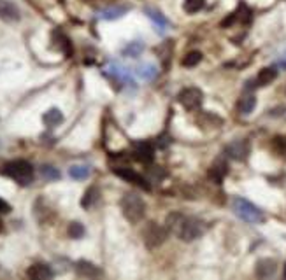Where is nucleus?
<instances>
[{"label": "nucleus", "instance_id": "13", "mask_svg": "<svg viewBox=\"0 0 286 280\" xmlns=\"http://www.w3.org/2000/svg\"><path fill=\"white\" fill-rule=\"evenodd\" d=\"M136 160L143 163H149L153 160V146L149 142H137L136 144Z\"/></svg>", "mask_w": 286, "mask_h": 280}, {"label": "nucleus", "instance_id": "8", "mask_svg": "<svg viewBox=\"0 0 286 280\" xmlns=\"http://www.w3.org/2000/svg\"><path fill=\"white\" fill-rule=\"evenodd\" d=\"M225 153L232 158V160L240 161V160H244V158L247 156V153H249V144H247L246 140H236V142L228 144Z\"/></svg>", "mask_w": 286, "mask_h": 280}, {"label": "nucleus", "instance_id": "1", "mask_svg": "<svg viewBox=\"0 0 286 280\" xmlns=\"http://www.w3.org/2000/svg\"><path fill=\"white\" fill-rule=\"evenodd\" d=\"M167 228L170 233H174L183 242H193L205 231L202 221L185 214H170L167 219Z\"/></svg>", "mask_w": 286, "mask_h": 280}, {"label": "nucleus", "instance_id": "23", "mask_svg": "<svg viewBox=\"0 0 286 280\" xmlns=\"http://www.w3.org/2000/svg\"><path fill=\"white\" fill-rule=\"evenodd\" d=\"M143 49H144V44L137 40V42H130V44H128V46H125L121 53H123L125 56L134 58V56H139V54L143 53Z\"/></svg>", "mask_w": 286, "mask_h": 280}, {"label": "nucleus", "instance_id": "19", "mask_svg": "<svg viewBox=\"0 0 286 280\" xmlns=\"http://www.w3.org/2000/svg\"><path fill=\"white\" fill-rule=\"evenodd\" d=\"M276 272V261L272 259H262L256 265V275L258 277H272Z\"/></svg>", "mask_w": 286, "mask_h": 280}, {"label": "nucleus", "instance_id": "30", "mask_svg": "<svg viewBox=\"0 0 286 280\" xmlns=\"http://www.w3.org/2000/svg\"><path fill=\"white\" fill-rule=\"evenodd\" d=\"M279 67H281V69H286V58H283L281 62H279Z\"/></svg>", "mask_w": 286, "mask_h": 280}, {"label": "nucleus", "instance_id": "2", "mask_svg": "<svg viewBox=\"0 0 286 280\" xmlns=\"http://www.w3.org/2000/svg\"><path fill=\"white\" fill-rule=\"evenodd\" d=\"M121 212H123L125 219L130 223H139L141 219L146 214V205H144L143 198L136 193H127L121 198Z\"/></svg>", "mask_w": 286, "mask_h": 280}, {"label": "nucleus", "instance_id": "27", "mask_svg": "<svg viewBox=\"0 0 286 280\" xmlns=\"http://www.w3.org/2000/svg\"><path fill=\"white\" fill-rule=\"evenodd\" d=\"M183 7L188 14H193V12H198L204 7V0H185Z\"/></svg>", "mask_w": 286, "mask_h": 280}, {"label": "nucleus", "instance_id": "12", "mask_svg": "<svg viewBox=\"0 0 286 280\" xmlns=\"http://www.w3.org/2000/svg\"><path fill=\"white\" fill-rule=\"evenodd\" d=\"M27 275L34 280H46V279H51V277H53V270H51L48 265L37 263V265H32L30 268H28Z\"/></svg>", "mask_w": 286, "mask_h": 280}, {"label": "nucleus", "instance_id": "3", "mask_svg": "<svg viewBox=\"0 0 286 280\" xmlns=\"http://www.w3.org/2000/svg\"><path fill=\"white\" fill-rule=\"evenodd\" d=\"M4 173L14 179L18 184H30L34 179V166L23 160H16L4 166Z\"/></svg>", "mask_w": 286, "mask_h": 280}, {"label": "nucleus", "instance_id": "26", "mask_svg": "<svg viewBox=\"0 0 286 280\" xmlns=\"http://www.w3.org/2000/svg\"><path fill=\"white\" fill-rule=\"evenodd\" d=\"M67 233H69L70 238L78 240V238L85 237V226H83L81 223H70V224H69V230H67Z\"/></svg>", "mask_w": 286, "mask_h": 280}, {"label": "nucleus", "instance_id": "5", "mask_svg": "<svg viewBox=\"0 0 286 280\" xmlns=\"http://www.w3.org/2000/svg\"><path fill=\"white\" fill-rule=\"evenodd\" d=\"M179 104L186 109V111H197L202 105V100H204V95L198 88H185L181 93L178 95Z\"/></svg>", "mask_w": 286, "mask_h": 280}, {"label": "nucleus", "instance_id": "7", "mask_svg": "<svg viewBox=\"0 0 286 280\" xmlns=\"http://www.w3.org/2000/svg\"><path fill=\"white\" fill-rule=\"evenodd\" d=\"M165 237H167V233L162 226L151 223L149 228L146 230V245L149 247V249H155V247H158L160 243L165 242Z\"/></svg>", "mask_w": 286, "mask_h": 280}, {"label": "nucleus", "instance_id": "25", "mask_svg": "<svg viewBox=\"0 0 286 280\" xmlns=\"http://www.w3.org/2000/svg\"><path fill=\"white\" fill-rule=\"evenodd\" d=\"M227 173V163H223V161H218L216 165L211 168V172H209V175L213 177L214 181L216 182H220L221 179H223V175Z\"/></svg>", "mask_w": 286, "mask_h": 280}, {"label": "nucleus", "instance_id": "21", "mask_svg": "<svg viewBox=\"0 0 286 280\" xmlns=\"http://www.w3.org/2000/svg\"><path fill=\"white\" fill-rule=\"evenodd\" d=\"M276 76H278V70L276 69H263L262 72L258 74V79H256V82H258L260 86H267L271 84L272 81L276 79Z\"/></svg>", "mask_w": 286, "mask_h": 280}, {"label": "nucleus", "instance_id": "31", "mask_svg": "<svg viewBox=\"0 0 286 280\" xmlns=\"http://www.w3.org/2000/svg\"><path fill=\"white\" fill-rule=\"evenodd\" d=\"M285 277H286V268H285Z\"/></svg>", "mask_w": 286, "mask_h": 280}, {"label": "nucleus", "instance_id": "15", "mask_svg": "<svg viewBox=\"0 0 286 280\" xmlns=\"http://www.w3.org/2000/svg\"><path fill=\"white\" fill-rule=\"evenodd\" d=\"M136 76H139L144 81H153L158 76V67L155 63H144V65L136 69Z\"/></svg>", "mask_w": 286, "mask_h": 280}, {"label": "nucleus", "instance_id": "10", "mask_svg": "<svg viewBox=\"0 0 286 280\" xmlns=\"http://www.w3.org/2000/svg\"><path fill=\"white\" fill-rule=\"evenodd\" d=\"M114 173H116V175H120L121 179H125V181L132 182V184H137V186H141V188H144V189L149 188L143 177H141L139 173L134 172V170H130V168H114Z\"/></svg>", "mask_w": 286, "mask_h": 280}, {"label": "nucleus", "instance_id": "29", "mask_svg": "<svg viewBox=\"0 0 286 280\" xmlns=\"http://www.w3.org/2000/svg\"><path fill=\"white\" fill-rule=\"evenodd\" d=\"M11 212V205L4 200H0V214H9Z\"/></svg>", "mask_w": 286, "mask_h": 280}, {"label": "nucleus", "instance_id": "17", "mask_svg": "<svg viewBox=\"0 0 286 280\" xmlns=\"http://www.w3.org/2000/svg\"><path fill=\"white\" fill-rule=\"evenodd\" d=\"M43 121H44V124L49 128L58 126V124H62V121H63L62 111H58V109H49V111L43 116Z\"/></svg>", "mask_w": 286, "mask_h": 280}, {"label": "nucleus", "instance_id": "11", "mask_svg": "<svg viewBox=\"0 0 286 280\" xmlns=\"http://www.w3.org/2000/svg\"><path fill=\"white\" fill-rule=\"evenodd\" d=\"M146 16L153 21V25H155L156 32L158 34H163V32L167 30V27H169V21H167V18L162 14V12H158L156 9H151V7H146Z\"/></svg>", "mask_w": 286, "mask_h": 280}, {"label": "nucleus", "instance_id": "16", "mask_svg": "<svg viewBox=\"0 0 286 280\" xmlns=\"http://www.w3.org/2000/svg\"><path fill=\"white\" fill-rule=\"evenodd\" d=\"M128 9H130L128 5H112V7L102 9V11L98 12V16H100L102 19H118L121 18Z\"/></svg>", "mask_w": 286, "mask_h": 280}, {"label": "nucleus", "instance_id": "18", "mask_svg": "<svg viewBox=\"0 0 286 280\" xmlns=\"http://www.w3.org/2000/svg\"><path fill=\"white\" fill-rule=\"evenodd\" d=\"M255 107H256V98L253 95H246V96H242V98L239 100L237 111H239L242 116H247V114H251Z\"/></svg>", "mask_w": 286, "mask_h": 280}, {"label": "nucleus", "instance_id": "20", "mask_svg": "<svg viewBox=\"0 0 286 280\" xmlns=\"http://www.w3.org/2000/svg\"><path fill=\"white\" fill-rule=\"evenodd\" d=\"M90 172H92V170L86 165H74L69 168V175L72 177V179H76V181H85V179H88Z\"/></svg>", "mask_w": 286, "mask_h": 280}, {"label": "nucleus", "instance_id": "4", "mask_svg": "<svg viewBox=\"0 0 286 280\" xmlns=\"http://www.w3.org/2000/svg\"><path fill=\"white\" fill-rule=\"evenodd\" d=\"M232 207H234V212H236L242 221H246V223L249 224H258L265 219L262 210H258V207H255L251 201H247V200L244 198H236L232 201Z\"/></svg>", "mask_w": 286, "mask_h": 280}, {"label": "nucleus", "instance_id": "14", "mask_svg": "<svg viewBox=\"0 0 286 280\" xmlns=\"http://www.w3.org/2000/svg\"><path fill=\"white\" fill-rule=\"evenodd\" d=\"M0 18L5 21H14L20 18V11L12 2H0Z\"/></svg>", "mask_w": 286, "mask_h": 280}, {"label": "nucleus", "instance_id": "22", "mask_svg": "<svg viewBox=\"0 0 286 280\" xmlns=\"http://www.w3.org/2000/svg\"><path fill=\"white\" fill-rule=\"evenodd\" d=\"M98 200V189L97 188H90L88 191L85 193V196H83V200H81V205L85 208H90V207H93L95 205V201Z\"/></svg>", "mask_w": 286, "mask_h": 280}, {"label": "nucleus", "instance_id": "6", "mask_svg": "<svg viewBox=\"0 0 286 280\" xmlns=\"http://www.w3.org/2000/svg\"><path fill=\"white\" fill-rule=\"evenodd\" d=\"M105 74H107V76H111V77H114L118 82H123V84H128V86L134 84V79H132L130 70H128L125 65H121V63H118V62H111V63H109Z\"/></svg>", "mask_w": 286, "mask_h": 280}, {"label": "nucleus", "instance_id": "24", "mask_svg": "<svg viewBox=\"0 0 286 280\" xmlns=\"http://www.w3.org/2000/svg\"><path fill=\"white\" fill-rule=\"evenodd\" d=\"M41 175H43L46 181H58L60 179V172L54 168V166H49V165L41 166Z\"/></svg>", "mask_w": 286, "mask_h": 280}, {"label": "nucleus", "instance_id": "28", "mask_svg": "<svg viewBox=\"0 0 286 280\" xmlns=\"http://www.w3.org/2000/svg\"><path fill=\"white\" fill-rule=\"evenodd\" d=\"M202 60V54L198 53V51H191V53H188L185 58H183V65L185 67H195L198 62Z\"/></svg>", "mask_w": 286, "mask_h": 280}, {"label": "nucleus", "instance_id": "9", "mask_svg": "<svg viewBox=\"0 0 286 280\" xmlns=\"http://www.w3.org/2000/svg\"><path fill=\"white\" fill-rule=\"evenodd\" d=\"M76 273L85 279H93V277H102V270L90 261H78L76 263Z\"/></svg>", "mask_w": 286, "mask_h": 280}]
</instances>
